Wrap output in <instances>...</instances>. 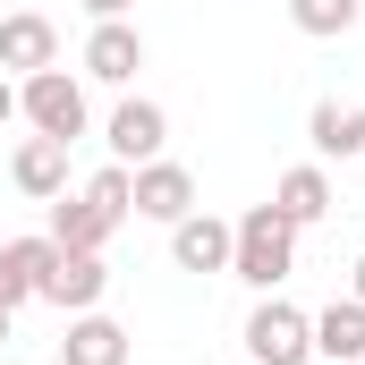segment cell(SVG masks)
I'll return each mask as SVG.
<instances>
[{
	"label": "cell",
	"mask_w": 365,
	"mask_h": 365,
	"mask_svg": "<svg viewBox=\"0 0 365 365\" xmlns=\"http://www.w3.org/2000/svg\"><path fill=\"white\" fill-rule=\"evenodd\" d=\"M9 179H17V195H34V204L68 195V145H60V136H26V145L9 153Z\"/></svg>",
	"instance_id": "obj_11"
},
{
	"label": "cell",
	"mask_w": 365,
	"mask_h": 365,
	"mask_svg": "<svg viewBox=\"0 0 365 365\" xmlns=\"http://www.w3.org/2000/svg\"><path fill=\"white\" fill-rule=\"evenodd\" d=\"M34 68H60V26L43 9H17L0 17V77H34Z\"/></svg>",
	"instance_id": "obj_5"
},
{
	"label": "cell",
	"mask_w": 365,
	"mask_h": 365,
	"mask_svg": "<svg viewBox=\"0 0 365 365\" xmlns=\"http://www.w3.org/2000/svg\"><path fill=\"white\" fill-rule=\"evenodd\" d=\"M314 357L365 365V297H331V306L314 314Z\"/></svg>",
	"instance_id": "obj_14"
},
{
	"label": "cell",
	"mask_w": 365,
	"mask_h": 365,
	"mask_svg": "<svg viewBox=\"0 0 365 365\" xmlns=\"http://www.w3.org/2000/svg\"><path fill=\"white\" fill-rule=\"evenodd\" d=\"M357 17H365V0H289V26L314 34V43H340Z\"/></svg>",
	"instance_id": "obj_17"
},
{
	"label": "cell",
	"mask_w": 365,
	"mask_h": 365,
	"mask_svg": "<svg viewBox=\"0 0 365 365\" xmlns=\"http://www.w3.org/2000/svg\"><path fill=\"white\" fill-rule=\"evenodd\" d=\"M86 204L102 212V221H128V212H136V170H128V162H102V170L86 179Z\"/></svg>",
	"instance_id": "obj_18"
},
{
	"label": "cell",
	"mask_w": 365,
	"mask_h": 365,
	"mask_svg": "<svg viewBox=\"0 0 365 365\" xmlns=\"http://www.w3.org/2000/svg\"><path fill=\"white\" fill-rule=\"evenodd\" d=\"M136 68H145L136 17H102V26L86 34V77H93V86H136Z\"/></svg>",
	"instance_id": "obj_6"
},
{
	"label": "cell",
	"mask_w": 365,
	"mask_h": 365,
	"mask_svg": "<svg viewBox=\"0 0 365 365\" xmlns=\"http://www.w3.org/2000/svg\"><path fill=\"white\" fill-rule=\"evenodd\" d=\"M230 238H238V230L195 204L187 221H170V264H179V272H230Z\"/></svg>",
	"instance_id": "obj_8"
},
{
	"label": "cell",
	"mask_w": 365,
	"mask_h": 365,
	"mask_svg": "<svg viewBox=\"0 0 365 365\" xmlns=\"http://www.w3.org/2000/svg\"><path fill=\"white\" fill-rule=\"evenodd\" d=\"M306 145H314V162H357L365 153V110L357 102H314L306 110Z\"/></svg>",
	"instance_id": "obj_13"
},
{
	"label": "cell",
	"mask_w": 365,
	"mask_h": 365,
	"mask_svg": "<svg viewBox=\"0 0 365 365\" xmlns=\"http://www.w3.org/2000/svg\"><path fill=\"white\" fill-rule=\"evenodd\" d=\"M17 119H26L34 136L77 145V136H86V77H68V68H34V77H17Z\"/></svg>",
	"instance_id": "obj_2"
},
{
	"label": "cell",
	"mask_w": 365,
	"mask_h": 365,
	"mask_svg": "<svg viewBox=\"0 0 365 365\" xmlns=\"http://www.w3.org/2000/svg\"><path fill=\"white\" fill-rule=\"evenodd\" d=\"M77 9H86L93 26H102V17H136V0H77Z\"/></svg>",
	"instance_id": "obj_19"
},
{
	"label": "cell",
	"mask_w": 365,
	"mask_h": 365,
	"mask_svg": "<svg viewBox=\"0 0 365 365\" xmlns=\"http://www.w3.org/2000/svg\"><path fill=\"white\" fill-rule=\"evenodd\" d=\"M272 212L289 221V230H314V221L331 212V170H323V162H297V170H280V179H272Z\"/></svg>",
	"instance_id": "obj_12"
},
{
	"label": "cell",
	"mask_w": 365,
	"mask_h": 365,
	"mask_svg": "<svg viewBox=\"0 0 365 365\" xmlns=\"http://www.w3.org/2000/svg\"><path fill=\"white\" fill-rule=\"evenodd\" d=\"M60 365H128V331L93 306V314H68V340H60Z\"/></svg>",
	"instance_id": "obj_15"
},
{
	"label": "cell",
	"mask_w": 365,
	"mask_h": 365,
	"mask_svg": "<svg viewBox=\"0 0 365 365\" xmlns=\"http://www.w3.org/2000/svg\"><path fill=\"white\" fill-rule=\"evenodd\" d=\"M314 357V314H297L289 297H255V314H247V365H306Z\"/></svg>",
	"instance_id": "obj_3"
},
{
	"label": "cell",
	"mask_w": 365,
	"mask_h": 365,
	"mask_svg": "<svg viewBox=\"0 0 365 365\" xmlns=\"http://www.w3.org/2000/svg\"><path fill=\"white\" fill-rule=\"evenodd\" d=\"M9 323H17V314H9V306H0V349H9Z\"/></svg>",
	"instance_id": "obj_22"
},
{
	"label": "cell",
	"mask_w": 365,
	"mask_h": 365,
	"mask_svg": "<svg viewBox=\"0 0 365 365\" xmlns=\"http://www.w3.org/2000/svg\"><path fill=\"white\" fill-rule=\"evenodd\" d=\"M110 230H119V221H102L86 195H51V247H68V255H102Z\"/></svg>",
	"instance_id": "obj_16"
},
{
	"label": "cell",
	"mask_w": 365,
	"mask_h": 365,
	"mask_svg": "<svg viewBox=\"0 0 365 365\" xmlns=\"http://www.w3.org/2000/svg\"><path fill=\"white\" fill-rule=\"evenodd\" d=\"M349 297H365V255H357V264H349Z\"/></svg>",
	"instance_id": "obj_21"
},
{
	"label": "cell",
	"mask_w": 365,
	"mask_h": 365,
	"mask_svg": "<svg viewBox=\"0 0 365 365\" xmlns=\"http://www.w3.org/2000/svg\"><path fill=\"white\" fill-rule=\"evenodd\" d=\"M17 119V77H0V128Z\"/></svg>",
	"instance_id": "obj_20"
},
{
	"label": "cell",
	"mask_w": 365,
	"mask_h": 365,
	"mask_svg": "<svg viewBox=\"0 0 365 365\" xmlns=\"http://www.w3.org/2000/svg\"><path fill=\"white\" fill-rule=\"evenodd\" d=\"M102 145H110V162H162V145H170V110L162 102H145V93H128L119 110H110V128H102Z\"/></svg>",
	"instance_id": "obj_4"
},
{
	"label": "cell",
	"mask_w": 365,
	"mask_h": 365,
	"mask_svg": "<svg viewBox=\"0 0 365 365\" xmlns=\"http://www.w3.org/2000/svg\"><path fill=\"white\" fill-rule=\"evenodd\" d=\"M230 230H238V238H230V280H247L255 297H272L280 280L297 272V230L280 221L272 204H255V212H238Z\"/></svg>",
	"instance_id": "obj_1"
},
{
	"label": "cell",
	"mask_w": 365,
	"mask_h": 365,
	"mask_svg": "<svg viewBox=\"0 0 365 365\" xmlns=\"http://www.w3.org/2000/svg\"><path fill=\"white\" fill-rule=\"evenodd\" d=\"M187 212H195L187 162H170V153H162V162H136V221H162V230H170V221H187Z\"/></svg>",
	"instance_id": "obj_7"
},
{
	"label": "cell",
	"mask_w": 365,
	"mask_h": 365,
	"mask_svg": "<svg viewBox=\"0 0 365 365\" xmlns=\"http://www.w3.org/2000/svg\"><path fill=\"white\" fill-rule=\"evenodd\" d=\"M102 289H110V264H102V255H68V247H60V264L43 272V306H60V314H93V306H102Z\"/></svg>",
	"instance_id": "obj_9"
},
{
	"label": "cell",
	"mask_w": 365,
	"mask_h": 365,
	"mask_svg": "<svg viewBox=\"0 0 365 365\" xmlns=\"http://www.w3.org/2000/svg\"><path fill=\"white\" fill-rule=\"evenodd\" d=\"M51 264H60L51 230H43V238H9V247H0V306L17 314L26 297H43V272H51Z\"/></svg>",
	"instance_id": "obj_10"
}]
</instances>
